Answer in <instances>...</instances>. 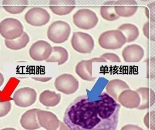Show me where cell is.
I'll list each match as a JSON object with an SVG mask.
<instances>
[{
    "label": "cell",
    "mask_w": 155,
    "mask_h": 130,
    "mask_svg": "<svg viewBox=\"0 0 155 130\" xmlns=\"http://www.w3.org/2000/svg\"><path fill=\"white\" fill-rule=\"evenodd\" d=\"M101 57L106 60H108L110 62H120L121 61L119 57L113 53H106L101 55Z\"/></svg>",
    "instance_id": "f1b7e54d"
},
{
    "label": "cell",
    "mask_w": 155,
    "mask_h": 130,
    "mask_svg": "<svg viewBox=\"0 0 155 130\" xmlns=\"http://www.w3.org/2000/svg\"><path fill=\"white\" fill-rule=\"evenodd\" d=\"M118 30L123 33L127 42L134 41L139 35L138 28L131 23H124L119 27Z\"/></svg>",
    "instance_id": "603a6c76"
},
{
    "label": "cell",
    "mask_w": 155,
    "mask_h": 130,
    "mask_svg": "<svg viewBox=\"0 0 155 130\" xmlns=\"http://www.w3.org/2000/svg\"><path fill=\"white\" fill-rule=\"evenodd\" d=\"M23 26L19 20L12 18L4 19L0 23V34L6 39H15L23 34Z\"/></svg>",
    "instance_id": "277c9868"
},
{
    "label": "cell",
    "mask_w": 155,
    "mask_h": 130,
    "mask_svg": "<svg viewBox=\"0 0 155 130\" xmlns=\"http://www.w3.org/2000/svg\"><path fill=\"white\" fill-rule=\"evenodd\" d=\"M121 130H144L137 125H127L121 128Z\"/></svg>",
    "instance_id": "f546056e"
},
{
    "label": "cell",
    "mask_w": 155,
    "mask_h": 130,
    "mask_svg": "<svg viewBox=\"0 0 155 130\" xmlns=\"http://www.w3.org/2000/svg\"><path fill=\"white\" fill-rule=\"evenodd\" d=\"M12 104L10 101L2 102L0 100V117L6 116L11 110Z\"/></svg>",
    "instance_id": "4316f807"
},
{
    "label": "cell",
    "mask_w": 155,
    "mask_h": 130,
    "mask_svg": "<svg viewBox=\"0 0 155 130\" xmlns=\"http://www.w3.org/2000/svg\"><path fill=\"white\" fill-rule=\"evenodd\" d=\"M140 98L138 109L144 110L151 107L155 103V93L152 89L147 87H141L137 90Z\"/></svg>",
    "instance_id": "e0dca14e"
},
{
    "label": "cell",
    "mask_w": 155,
    "mask_h": 130,
    "mask_svg": "<svg viewBox=\"0 0 155 130\" xmlns=\"http://www.w3.org/2000/svg\"><path fill=\"white\" fill-rule=\"evenodd\" d=\"M37 118L41 127L47 130H57L60 121L57 116L49 111L41 110L37 112Z\"/></svg>",
    "instance_id": "8fae6325"
},
{
    "label": "cell",
    "mask_w": 155,
    "mask_h": 130,
    "mask_svg": "<svg viewBox=\"0 0 155 130\" xmlns=\"http://www.w3.org/2000/svg\"><path fill=\"white\" fill-rule=\"evenodd\" d=\"M51 44L44 40H39L34 42L29 50L31 57L36 61L47 60L52 51Z\"/></svg>",
    "instance_id": "30bf717a"
},
{
    "label": "cell",
    "mask_w": 155,
    "mask_h": 130,
    "mask_svg": "<svg viewBox=\"0 0 155 130\" xmlns=\"http://www.w3.org/2000/svg\"><path fill=\"white\" fill-rule=\"evenodd\" d=\"M68 59V53L66 49L61 47H53L47 62H58V65H62Z\"/></svg>",
    "instance_id": "44dd1931"
},
{
    "label": "cell",
    "mask_w": 155,
    "mask_h": 130,
    "mask_svg": "<svg viewBox=\"0 0 155 130\" xmlns=\"http://www.w3.org/2000/svg\"><path fill=\"white\" fill-rule=\"evenodd\" d=\"M4 82V78L3 75L0 72V87L2 86Z\"/></svg>",
    "instance_id": "d6a6232c"
},
{
    "label": "cell",
    "mask_w": 155,
    "mask_h": 130,
    "mask_svg": "<svg viewBox=\"0 0 155 130\" xmlns=\"http://www.w3.org/2000/svg\"><path fill=\"white\" fill-rule=\"evenodd\" d=\"M28 4L27 1H3L2 5L6 11L12 14L21 13L27 8Z\"/></svg>",
    "instance_id": "7402d4cb"
},
{
    "label": "cell",
    "mask_w": 155,
    "mask_h": 130,
    "mask_svg": "<svg viewBox=\"0 0 155 130\" xmlns=\"http://www.w3.org/2000/svg\"><path fill=\"white\" fill-rule=\"evenodd\" d=\"M116 1H109L106 2L101 8L100 13L103 19L106 20L112 21L119 18L116 14L115 10Z\"/></svg>",
    "instance_id": "cb8c5ba5"
},
{
    "label": "cell",
    "mask_w": 155,
    "mask_h": 130,
    "mask_svg": "<svg viewBox=\"0 0 155 130\" xmlns=\"http://www.w3.org/2000/svg\"><path fill=\"white\" fill-rule=\"evenodd\" d=\"M128 85L123 80L115 79L110 80L106 86V91L112 98L117 101L118 97L123 91L130 89Z\"/></svg>",
    "instance_id": "ac0fdd59"
},
{
    "label": "cell",
    "mask_w": 155,
    "mask_h": 130,
    "mask_svg": "<svg viewBox=\"0 0 155 130\" xmlns=\"http://www.w3.org/2000/svg\"><path fill=\"white\" fill-rule=\"evenodd\" d=\"M120 105L107 93L90 100L86 95L77 98L65 111L64 123L70 130H116Z\"/></svg>",
    "instance_id": "6da1fadb"
},
{
    "label": "cell",
    "mask_w": 155,
    "mask_h": 130,
    "mask_svg": "<svg viewBox=\"0 0 155 130\" xmlns=\"http://www.w3.org/2000/svg\"><path fill=\"white\" fill-rule=\"evenodd\" d=\"M37 93L35 89L30 87L20 88L15 92L13 99L16 105L27 107L33 105L37 100Z\"/></svg>",
    "instance_id": "ba28073f"
},
{
    "label": "cell",
    "mask_w": 155,
    "mask_h": 130,
    "mask_svg": "<svg viewBox=\"0 0 155 130\" xmlns=\"http://www.w3.org/2000/svg\"><path fill=\"white\" fill-rule=\"evenodd\" d=\"M126 42L125 36L118 29L107 31L103 32L98 39L100 46L106 49L120 48Z\"/></svg>",
    "instance_id": "7a4b0ae2"
},
{
    "label": "cell",
    "mask_w": 155,
    "mask_h": 130,
    "mask_svg": "<svg viewBox=\"0 0 155 130\" xmlns=\"http://www.w3.org/2000/svg\"><path fill=\"white\" fill-rule=\"evenodd\" d=\"M39 110L37 108L30 109L22 115L20 123L23 128L27 130H35L40 128L37 118V112Z\"/></svg>",
    "instance_id": "9a60e30c"
},
{
    "label": "cell",
    "mask_w": 155,
    "mask_h": 130,
    "mask_svg": "<svg viewBox=\"0 0 155 130\" xmlns=\"http://www.w3.org/2000/svg\"><path fill=\"white\" fill-rule=\"evenodd\" d=\"M1 130H17L16 129H14L13 128H6L4 129H2Z\"/></svg>",
    "instance_id": "836d02e7"
},
{
    "label": "cell",
    "mask_w": 155,
    "mask_h": 130,
    "mask_svg": "<svg viewBox=\"0 0 155 130\" xmlns=\"http://www.w3.org/2000/svg\"><path fill=\"white\" fill-rule=\"evenodd\" d=\"M79 85L78 81L71 74H62L56 78L55 82L56 89L66 94H74L78 89Z\"/></svg>",
    "instance_id": "52a82bcc"
},
{
    "label": "cell",
    "mask_w": 155,
    "mask_h": 130,
    "mask_svg": "<svg viewBox=\"0 0 155 130\" xmlns=\"http://www.w3.org/2000/svg\"><path fill=\"white\" fill-rule=\"evenodd\" d=\"M137 9V3L136 1L121 0L115 2V11L119 17H128L132 16Z\"/></svg>",
    "instance_id": "7c38bea8"
},
{
    "label": "cell",
    "mask_w": 155,
    "mask_h": 130,
    "mask_svg": "<svg viewBox=\"0 0 155 130\" xmlns=\"http://www.w3.org/2000/svg\"><path fill=\"white\" fill-rule=\"evenodd\" d=\"M51 16L48 11L41 7H33L30 9L25 15V20L34 26H41L48 23Z\"/></svg>",
    "instance_id": "9c48e42d"
},
{
    "label": "cell",
    "mask_w": 155,
    "mask_h": 130,
    "mask_svg": "<svg viewBox=\"0 0 155 130\" xmlns=\"http://www.w3.org/2000/svg\"><path fill=\"white\" fill-rule=\"evenodd\" d=\"M73 23L78 28L83 29H91L97 24L98 18L96 14L89 9L78 10L73 15Z\"/></svg>",
    "instance_id": "5b68a950"
},
{
    "label": "cell",
    "mask_w": 155,
    "mask_h": 130,
    "mask_svg": "<svg viewBox=\"0 0 155 130\" xmlns=\"http://www.w3.org/2000/svg\"><path fill=\"white\" fill-rule=\"evenodd\" d=\"M122 56L126 62H139L144 57V49L141 46L137 44L128 45L123 49Z\"/></svg>",
    "instance_id": "4fadbf2b"
},
{
    "label": "cell",
    "mask_w": 155,
    "mask_h": 130,
    "mask_svg": "<svg viewBox=\"0 0 155 130\" xmlns=\"http://www.w3.org/2000/svg\"><path fill=\"white\" fill-rule=\"evenodd\" d=\"M57 130H70L67 125L62 122H60L59 126Z\"/></svg>",
    "instance_id": "4dcf8cb0"
},
{
    "label": "cell",
    "mask_w": 155,
    "mask_h": 130,
    "mask_svg": "<svg viewBox=\"0 0 155 130\" xmlns=\"http://www.w3.org/2000/svg\"><path fill=\"white\" fill-rule=\"evenodd\" d=\"M124 107L128 108H137L139 105L140 98L138 93L130 89L123 91L117 100Z\"/></svg>",
    "instance_id": "5bb4252c"
},
{
    "label": "cell",
    "mask_w": 155,
    "mask_h": 130,
    "mask_svg": "<svg viewBox=\"0 0 155 130\" xmlns=\"http://www.w3.org/2000/svg\"><path fill=\"white\" fill-rule=\"evenodd\" d=\"M92 60V61L93 62H107V60H106L105 59L101 57H95L91 59Z\"/></svg>",
    "instance_id": "1f68e13d"
},
{
    "label": "cell",
    "mask_w": 155,
    "mask_h": 130,
    "mask_svg": "<svg viewBox=\"0 0 155 130\" xmlns=\"http://www.w3.org/2000/svg\"><path fill=\"white\" fill-rule=\"evenodd\" d=\"M30 41V38L27 32H24L21 36L15 39L5 40L7 48L13 50H18L25 48Z\"/></svg>",
    "instance_id": "d4e9b609"
},
{
    "label": "cell",
    "mask_w": 155,
    "mask_h": 130,
    "mask_svg": "<svg viewBox=\"0 0 155 130\" xmlns=\"http://www.w3.org/2000/svg\"><path fill=\"white\" fill-rule=\"evenodd\" d=\"M143 33L149 39H155V23L154 21H147L143 28Z\"/></svg>",
    "instance_id": "484cf974"
},
{
    "label": "cell",
    "mask_w": 155,
    "mask_h": 130,
    "mask_svg": "<svg viewBox=\"0 0 155 130\" xmlns=\"http://www.w3.org/2000/svg\"><path fill=\"white\" fill-rule=\"evenodd\" d=\"M71 28L68 23L63 21H56L52 23L48 29V37L55 43H61L68 39Z\"/></svg>",
    "instance_id": "3957f363"
},
{
    "label": "cell",
    "mask_w": 155,
    "mask_h": 130,
    "mask_svg": "<svg viewBox=\"0 0 155 130\" xmlns=\"http://www.w3.org/2000/svg\"><path fill=\"white\" fill-rule=\"evenodd\" d=\"M71 43L75 51L84 54L91 53L94 47V41L92 37L88 33L81 32L73 33Z\"/></svg>",
    "instance_id": "8992f818"
},
{
    "label": "cell",
    "mask_w": 155,
    "mask_h": 130,
    "mask_svg": "<svg viewBox=\"0 0 155 130\" xmlns=\"http://www.w3.org/2000/svg\"><path fill=\"white\" fill-rule=\"evenodd\" d=\"M92 60H82L77 64L76 67L77 74L83 80L92 81L95 80L96 77L92 76Z\"/></svg>",
    "instance_id": "d6986e66"
},
{
    "label": "cell",
    "mask_w": 155,
    "mask_h": 130,
    "mask_svg": "<svg viewBox=\"0 0 155 130\" xmlns=\"http://www.w3.org/2000/svg\"><path fill=\"white\" fill-rule=\"evenodd\" d=\"M144 122L147 127L154 130L155 129V113L154 112L148 113L144 117Z\"/></svg>",
    "instance_id": "83f0119b"
},
{
    "label": "cell",
    "mask_w": 155,
    "mask_h": 130,
    "mask_svg": "<svg viewBox=\"0 0 155 130\" xmlns=\"http://www.w3.org/2000/svg\"><path fill=\"white\" fill-rule=\"evenodd\" d=\"M75 1H51L49 7L52 12L58 15H65L70 13L75 8Z\"/></svg>",
    "instance_id": "2e32d148"
},
{
    "label": "cell",
    "mask_w": 155,
    "mask_h": 130,
    "mask_svg": "<svg viewBox=\"0 0 155 130\" xmlns=\"http://www.w3.org/2000/svg\"><path fill=\"white\" fill-rule=\"evenodd\" d=\"M61 100V95L55 91L46 90L40 95L39 101L43 105L48 107H55L58 104Z\"/></svg>",
    "instance_id": "ffe728a7"
}]
</instances>
